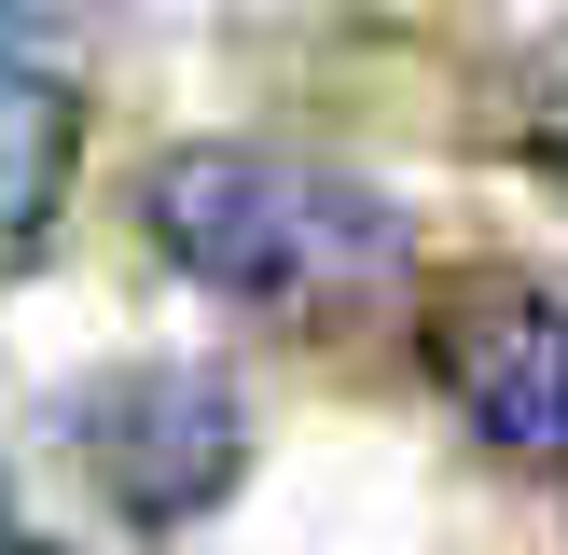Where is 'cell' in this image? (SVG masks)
Listing matches in <instances>:
<instances>
[{"mask_svg": "<svg viewBox=\"0 0 568 555\" xmlns=\"http://www.w3.org/2000/svg\"><path fill=\"white\" fill-rule=\"evenodd\" d=\"M139 236L222 305H277V320H347L403 278L416 222L333 153H277V139H181L139 181Z\"/></svg>", "mask_w": 568, "mask_h": 555, "instance_id": "cell-1", "label": "cell"}, {"mask_svg": "<svg viewBox=\"0 0 568 555\" xmlns=\"http://www.w3.org/2000/svg\"><path fill=\"white\" fill-rule=\"evenodd\" d=\"M55 431H70L83 486L125 527H194V514H222L236 472H250V403L209 361H111V375L70 389Z\"/></svg>", "mask_w": 568, "mask_h": 555, "instance_id": "cell-2", "label": "cell"}, {"mask_svg": "<svg viewBox=\"0 0 568 555\" xmlns=\"http://www.w3.org/2000/svg\"><path fill=\"white\" fill-rule=\"evenodd\" d=\"M430 389L514 472H568V292L514 264H471L430 292Z\"/></svg>", "mask_w": 568, "mask_h": 555, "instance_id": "cell-3", "label": "cell"}, {"mask_svg": "<svg viewBox=\"0 0 568 555\" xmlns=\"http://www.w3.org/2000/svg\"><path fill=\"white\" fill-rule=\"evenodd\" d=\"M70 194V98L28 56H0V250H28Z\"/></svg>", "mask_w": 568, "mask_h": 555, "instance_id": "cell-4", "label": "cell"}, {"mask_svg": "<svg viewBox=\"0 0 568 555\" xmlns=\"http://www.w3.org/2000/svg\"><path fill=\"white\" fill-rule=\"evenodd\" d=\"M111 0H0V56H28V42H70V28H98Z\"/></svg>", "mask_w": 568, "mask_h": 555, "instance_id": "cell-5", "label": "cell"}, {"mask_svg": "<svg viewBox=\"0 0 568 555\" xmlns=\"http://www.w3.org/2000/svg\"><path fill=\"white\" fill-rule=\"evenodd\" d=\"M514 139H527V153H541L555 181H568V56H555V111H514Z\"/></svg>", "mask_w": 568, "mask_h": 555, "instance_id": "cell-6", "label": "cell"}]
</instances>
